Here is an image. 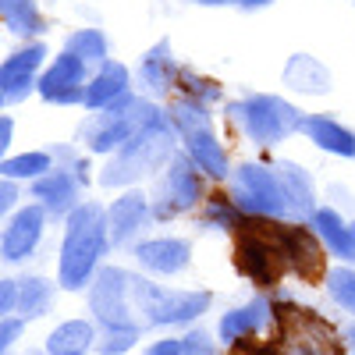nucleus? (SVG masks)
Returning a JSON list of instances; mask_svg holds the SVG:
<instances>
[{
    "instance_id": "obj_1",
    "label": "nucleus",
    "mask_w": 355,
    "mask_h": 355,
    "mask_svg": "<svg viewBox=\"0 0 355 355\" xmlns=\"http://www.w3.org/2000/svg\"><path fill=\"white\" fill-rule=\"evenodd\" d=\"M107 220L100 206H78L68 220V239L61 249V284L64 288H82L89 270L96 266L107 245Z\"/></svg>"
},
{
    "instance_id": "obj_2",
    "label": "nucleus",
    "mask_w": 355,
    "mask_h": 355,
    "mask_svg": "<svg viewBox=\"0 0 355 355\" xmlns=\"http://www.w3.org/2000/svg\"><path fill=\"white\" fill-rule=\"evenodd\" d=\"M281 338L270 355H341V341L327 320L299 306H277Z\"/></svg>"
},
{
    "instance_id": "obj_3",
    "label": "nucleus",
    "mask_w": 355,
    "mask_h": 355,
    "mask_svg": "<svg viewBox=\"0 0 355 355\" xmlns=\"http://www.w3.org/2000/svg\"><path fill=\"white\" fill-rule=\"evenodd\" d=\"M206 306H210V291H164L150 281H132V313H139V327L185 323Z\"/></svg>"
},
{
    "instance_id": "obj_4",
    "label": "nucleus",
    "mask_w": 355,
    "mask_h": 355,
    "mask_svg": "<svg viewBox=\"0 0 355 355\" xmlns=\"http://www.w3.org/2000/svg\"><path fill=\"white\" fill-rule=\"evenodd\" d=\"M234 114L242 117L245 132L259 142V146H274L284 135H291L295 128H302V114L291 103L277 100V96H249L245 103L234 107Z\"/></svg>"
},
{
    "instance_id": "obj_5",
    "label": "nucleus",
    "mask_w": 355,
    "mask_h": 355,
    "mask_svg": "<svg viewBox=\"0 0 355 355\" xmlns=\"http://www.w3.org/2000/svg\"><path fill=\"white\" fill-rule=\"evenodd\" d=\"M167 153H171V142H167L164 125L146 128V132H139L132 142H125L121 157H117V160L103 171L100 182H103V185H125V182H132V178L160 167V164L167 160Z\"/></svg>"
},
{
    "instance_id": "obj_6",
    "label": "nucleus",
    "mask_w": 355,
    "mask_h": 355,
    "mask_svg": "<svg viewBox=\"0 0 355 355\" xmlns=\"http://www.w3.org/2000/svg\"><path fill=\"white\" fill-rule=\"evenodd\" d=\"M234 202H239L245 214H252V217H274V214L291 210L281 178H277L274 171H266V167H256V164H245V167L239 171Z\"/></svg>"
},
{
    "instance_id": "obj_7",
    "label": "nucleus",
    "mask_w": 355,
    "mask_h": 355,
    "mask_svg": "<svg viewBox=\"0 0 355 355\" xmlns=\"http://www.w3.org/2000/svg\"><path fill=\"white\" fill-rule=\"evenodd\" d=\"M128 295H132V277L125 270H103L93 284V313L107 323L110 331H139L135 327V320L128 316L132 313V302H128Z\"/></svg>"
},
{
    "instance_id": "obj_8",
    "label": "nucleus",
    "mask_w": 355,
    "mask_h": 355,
    "mask_svg": "<svg viewBox=\"0 0 355 355\" xmlns=\"http://www.w3.org/2000/svg\"><path fill=\"white\" fill-rule=\"evenodd\" d=\"M82 78H85V61H82V57H75V53H64V57H57V64L43 75L40 93H43L46 100H57V103L85 100Z\"/></svg>"
},
{
    "instance_id": "obj_9",
    "label": "nucleus",
    "mask_w": 355,
    "mask_h": 355,
    "mask_svg": "<svg viewBox=\"0 0 355 355\" xmlns=\"http://www.w3.org/2000/svg\"><path fill=\"white\" fill-rule=\"evenodd\" d=\"M281 249H284V263H288V270H295L299 277H316L320 274V266H323V256H320V245L316 239L299 227V224H291L284 227L281 224Z\"/></svg>"
},
{
    "instance_id": "obj_10",
    "label": "nucleus",
    "mask_w": 355,
    "mask_h": 355,
    "mask_svg": "<svg viewBox=\"0 0 355 355\" xmlns=\"http://www.w3.org/2000/svg\"><path fill=\"white\" fill-rule=\"evenodd\" d=\"M199 192H202V185H199L196 171H192L189 164H182V160L171 164L167 182H164V199H160V206H157V214H160V217H171V214L189 210V206H196Z\"/></svg>"
},
{
    "instance_id": "obj_11",
    "label": "nucleus",
    "mask_w": 355,
    "mask_h": 355,
    "mask_svg": "<svg viewBox=\"0 0 355 355\" xmlns=\"http://www.w3.org/2000/svg\"><path fill=\"white\" fill-rule=\"evenodd\" d=\"M46 57L43 46H28L21 53H15L11 61L0 68V96H4V103H15L28 93V85H33V75L40 68V61Z\"/></svg>"
},
{
    "instance_id": "obj_12",
    "label": "nucleus",
    "mask_w": 355,
    "mask_h": 355,
    "mask_svg": "<svg viewBox=\"0 0 355 355\" xmlns=\"http://www.w3.org/2000/svg\"><path fill=\"white\" fill-rule=\"evenodd\" d=\"M40 234H43V210H40V206H28V210L15 214V220L4 231V259L15 263V259L28 256L36 249Z\"/></svg>"
},
{
    "instance_id": "obj_13",
    "label": "nucleus",
    "mask_w": 355,
    "mask_h": 355,
    "mask_svg": "<svg viewBox=\"0 0 355 355\" xmlns=\"http://www.w3.org/2000/svg\"><path fill=\"white\" fill-rule=\"evenodd\" d=\"M189 256H192L189 242H178V239H157V242L139 245V263L157 274H178L189 263Z\"/></svg>"
},
{
    "instance_id": "obj_14",
    "label": "nucleus",
    "mask_w": 355,
    "mask_h": 355,
    "mask_svg": "<svg viewBox=\"0 0 355 355\" xmlns=\"http://www.w3.org/2000/svg\"><path fill=\"white\" fill-rule=\"evenodd\" d=\"M146 220V199L142 196H125V199H117L110 206V214H107V227H110V242L114 245H125L132 234L142 227Z\"/></svg>"
},
{
    "instance_id": "obj_15",
    "label": "nucleus",
    "mask_w": 355,
    "mask_h": 355,
    "mask_svg": "<svg viewBox=\"0 0 355 355\" xmlns=\"http://www.w3.org/2000/svg\"><path fill=\"white\" fill-rule=\"evenodd\" d=\"M313 142H320L323 150H331V153H341V157H355V135L334 121H327V117H306V125H302Z\"/></svg>"
},
{
    "instance_id": "obj_16",
    "label": "nucleus",
    "mask_w": 355,
    "mask_h": 355,
    "mask_svg": "<svg viewBox=\"0 0 355 355\" xmlns=\"http://www.w3.org/2000/svg\"><path fill=\"white\" fill-rule=\"evenodd\" d=\"M125 85H128V71L121 64H103V71L85 89V107L114 103V96H125Z\"/></svg>"
},
{
    "instance_id": "obj_17",
    "label": "nucleus",
    "mask_w": 355,
    "mask_h": 355,
    "mask_svg": "<svg viewBox=\"0 0 355 355\" xmlns=\"http://www.w3.org/2000/svg\"><path fill=\"white\" fill-rule=\"evenodd\" d=\"M277 178H281V185H284V196H288L291 210L313 214V185H309L306 171L295 167V164H281V167H277Z\"/></svg>"
},
{
    "instance_id": "obj_18",
    "label": "nucleus",
    "mask_w": 355,
    "mask_h": 355,
    "mask_svg": "<svg viewBox=\"0 0 355 355\" xmlns=\"http://www.w3.org/2000/svg\"><path fill=\"white\" fill-rule=\"evenodd\" d=\"M185 139H189V153L196 157V164L206 174H214V178H224L227 174V157H224L220 142L210 132H196V135H185Z\"/></svg>"
},
{
    "instance_id": "obj_19",
    "label": "nucleus",
    "mask_w": 355,
    "mask_h": 355,
    "mask_svg": "<svg viewBox=\"0 0 355 355\" xmlns=\"http://www.w3.org/2000/svg\"><path fill=\"white\" fill-rule=\"evenodd\" d=\"M313 224H316V231L327 239V245L341 256V259H355V239H352V227H345L341 224V217L334 214V210H320L316 217H313Z\"/></svg>"
},
{
    "instance_id": "obj_20",
    "label": "nucleus",
    "mask_w": 355,
    "mask_h": 355,
    "mask_svg": "<svg viewBox=\"0 0 355 355\" xmlns=\"http://www.w3.org/2000/svg\"><path fill=\"white\" fill-rule=\"evenodd\" d=\"M89 341H93V327L82 320H71V323H61V327L50 334L46 348H50V355H82Z\"/></svg>"
},
{
    "instance_id": "obj_21",
    "label": "nucleus",
    "mask_w": 355,
    "mask_h": 355,
    "mask_svg": "<svg viewBox=\"0 0 355 355\" xmlns=\"http://www.w3.org/2000/svg\"><path fill=\"white\" fill-rule=\"evenodd\" d=\"M36 199H43L46 210L64 214L68 206H71V199H75V178L64 174V171H57V174L43 178V182L36 185Z\"/></svg>"
},
{
    "instance_id": "obj_22",
    "label": "nucleus",
    "mask_w": 355,
    "mask_h": 355,
    "mask_svg": "<svg viewBox=\"0 0 355 355\" xmlns=\"http://www.w3.org/2000/svg\"><path fill=\"white\" fill-rule=\"evenodd\" d=\"M0 15H4L8 28L18 36H33L43 28V18H40L33 0H0Z\"/></svg>"
},
{
    "instance_id": "obj_23",
    "label": "nucleus",
    "mask_w": 355,
    "mask_h": 355,
    "mask_svg": "<svg viewBox=\"0 0 355 355\" xmlns=\"http://www.w3.org/2000/svg\"><path fill=\"white\" fill-rule=\"evenodd\" d=\"M263 320H266V306H263V302H252V306H245V309H234V313H227V316L220 320V338H224V341H239L242 334L256 331Z\"/></svg>"
},
{
    "instance_id": "obj_24",
    "label": "nucleus",
    "mask_w": 355,
    "mask_h": 355,
    "mask_svg": "<svg viewBox=\"0 0 355 355\" xmlns=\"http://www.w3.org/2000/svg\"><path fill=\"white\" fill-rule=\"evenodd\" d=\"M284 82L288 85H295V89H306V93H323L327 89V71H323L320 64H313L309 57H295V61L288 64V71H284Z\"/></svg>"
},
{
    "instance_id": "obj_25",
    "label": "nucleus",
    "mask_w": 355,
    "mask_h": 355,
    "mask_svg": "<svg viewBox=\"0 0 355 355\" xmlns=\"http://www.w3.org/2000/svg\"><path fill=\"white\" fill-rule=\"evenodd\" d=\"M164 43L153 50V53H146L142 57V68H139V75H142V82L153 89V93H164V89L171 85V75H174V64H171V57H164Z\"/></svg>"
},
{
    "instance_id": "obj_26",
    "label": "nucleus",
    "mask_w": 355,
    "mask_h": 355,
    "mask_svg": "<svg viewBox=\"0 0 355 355\" xmlns=\"http://www.w3.org/2000/svg\"><path fill=\"white\" fill-rule=\"evenodd\" d=\"M18 306H21L25 316H43L46 306H50V284L40 281V277L21 281V288H18Z\"/></svg>"
},
{
    "instance_id": "obj_27",
    "label": "nucleus",
    "mask_w": 355,
    "mask_h": 355,
    "mask_svg": "<svg viewBox=\"0 0 355 355\" xmlns=\"http://www.w3.org/2000/svg\"><path fill=\"white\" fill-rule=\"evenodd\" d=\"M171 117H174V125L182 128L185 135L206 132V110H202V103H196V100H182V103H174V107H171Z\"/></svg>"
},
{
    "instance_id": "obj_28",
    "label": "nucleus",
    "mask_w": 355,
    "mask_h": 355,
    "mask_svg": "<svg viewBox=\"0 0 355 355\" xmlns=\"http://www.w3.org/2000/svg\"><path fill=\"white\" fill-rule=\"evenodd\" d=\"M68 53L82 57V61H107V40L100 33H93V28H85V33L71 36Z\"/></svg>"
},
{
    "instance_id": "obj_29",
    "label": "nucleus",
    "mask_w": 355,
    "mask_h": 355,
    "mask_svg": "<svg viewBox=\"0 0 355 355\" xmlns=\"http://www.w3.org/2000/svg\"><path fill=\"white\" fill-rule=\"evenodd\" d=\"M50 167V157L46 153H25V157H11V160H4V171L8 178H33V174H40V171H46Z\"/></svg>"
},
{
    "instance_id": "obj_30",
    "label": "nucleus",
    "mask_w": 355,
    "mask_h": 355,
    "mask_svg": "<svg viewBox=\"0 0 355 355\" xmlns=\"http://www.w3.org/2000/svg\"><path fill=\"white\" fill-rule=\"evenodd\" d=\"M327 291L334 302H341L348 313H355V274L352 270H334L327 277Z\"/></svg>"
},
{
    "instance_id": "obj_31",
    "label": "nucleus",
    "mask_w": 355,
    "mask_h": 355,
    "mask_svg": "<svg viewBox=\"0 0 355 355\" xmlns=\"http://www.w3.org/2000/svg\"><path fill=\"white\" fill-rule=\"evenodd\" d=\"M178 78H182V82L189 85V93H192V96H202V100H217V96H220V89H217L214 82H206V78H196L192 71H182Z\"/></svg>"
},
{
    "instance_id": "obj_32",
    "label": "nucleus",
    "mask_w": 355,
    "mask_h": 355,
    "mask_svg": "<svg viewBox=\"0 0 355 355\" xmlns=\"http://www.w3.org/2000/svg\"><path fill=\"white\" fill-rule=\"evenodd\" d=\"M135 334H139V331H110V334H107V341L100 345V352H103V355L128 352V348L135 345Z\"/></svg>"
},
{
    "instance_id": "obj_33",
    "label": "nucleus",
    "mask_w": 355,
    "mask_h": 355,
    "mask_svg": "<svg viewBox=\"0 0 355 355\" xmlns=\"http://www.w3.org/2000/svg\"><path fill=\"white\" fill-rule=\"evenodd\" d=\"M182 345H185V355H214L210 341H206L202 334H192V338H185Z\"/></svg>"
},
{
    "instance_id": "obj_34",
    "label": "nucleus",
    "mask_w": 355,
    "mask_h": 355,
    "mask_svg": "<svg viewBox=\"0 0 355 355\" xmlns=\"http://www.w3.org/2000/svg\"><path fill=\"white\" fill-rule=\"evenodd\" d=\"M146 355H185V345H182V341H160V345H153Z\"/></svg>"
},
{
    "instance_id": "obj_35",
    "label": "nucleus",
    "mask_w": 355,
    "mask_h": 355,
    "mask_svg": "<svg viewBox=\"0 0 355 355\" xmlns=\"http://www.w3.org/2000/svg\"><path fill=\"white\" fill-rule=\"evenodd\" d=\"M15 302H18V291H15L11 281H4V299H0V313H11Z\"/></svg>"
},
{
    "instance_id": "obj_36",
    "label": "nucleus",
    "mask_w": 355,
    "mask_h": 355,
    "mask_svg": "<svg viewBox=\"0 0 355 355\" xmlns=\"http://www.w3.org/2000/svg\"><path fill=\"white\" fill-rule=\"evenodd\" d=\"M21 331V323L18 320H4V327H0V345H11V338Z\"/></svg>"
},
{
    "instance_id": "obj_37",
    "label": "nucleus",
    "mask_w": 355,
    "mask_h": 355,
    "mask_svg": "<svg viewBox=\"0 0 355 355\" xmlns=\"http://www.w3.org/2000/svg\"><path fill=\"white\" fill-rule=\"evenodd\" d=\"M0 196H4V199H0V206H4V210H8V206L15 202V185L8 182V185H4V192H0Z\"/></svg>"
},
{
    "instance_id": "obj_38",
    "label": "nucleus",
    "mask_w": 355,
    "mask_h": 355,
    "mask_svg": "<svg viewBox=\"0 0 355 355\" xmlns=\"http://www.w3.org/2000/svg\"><path fill=\"white\" fill-rule=\"evenodd\" d=\"M8 139H11V121H4V128H0V146H8Z\"/></svg>"
},
{
    "instance_id": "obj_39",
    "label": "nucleus",
    "mask_w": 355,
    "mask_h": 355,
    "mask_svg": "<svg viewBox=\"0 0 355 355\" xmlns=\"http://www.w3.org/2000/svg\"><path fill=\"white\" fill-rule=\"evenodd\" d=\"M199 4H227V0H199ZM242 4H245V0H242Z\"/></svg>"
},
{
    "instance_id": "obj_40",
    "label": "nucleus",
    "mask_w": 355,
    "mask_h": 355,
    "mask_svg": "<svg viewBox=\"0 0 355 355\" xmlns=\"http://www.w3.org/2000/svg\"><path fill=\"white\" fill-rule=\"evenodd\" d=\"M245 4H266V0H245Z\"/></svg>"
},
{
    "instance_id": "obj_41",
    "label": "nucleus",
    "mask_w": 355,
    "mask_h": 355,
    "mask_svg": "<svg viewBox=\"0 0 355 355\" xmlns=\"http://www.w3.org/2000/svg\"><path fill=\"white\" fill-rule=\"evenodd\" d=\"M352 239H355V227H352Z\"/></svg>"
},
{
    "instance_id": "obj_42",
    "label": "nucleus",
    "mask_w": 355,
    "mask_h": 355,
    "mask_svg": "<svg viewBox=\"0 0 355 355\" xmlns=\"http://www.w3.org/2000/svg\"><path fill=\"white\" fill-rule=\"evenodd\" d=\"M352 338H355V331H352Z\"/></svg>"
}]
</instances>
